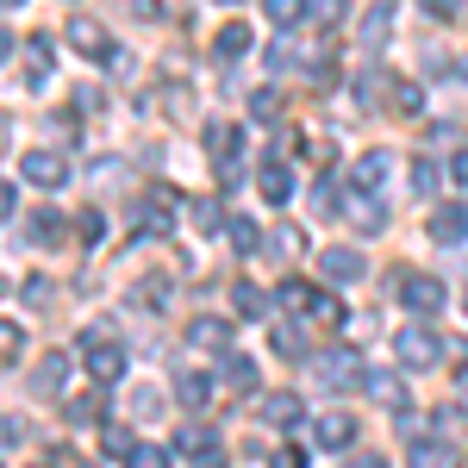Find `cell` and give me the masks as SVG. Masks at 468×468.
<instances>
[{
	"label": "cell",
	"mask_w": 468,
	"mask_h": 468,
	"mask_svg": "<svg viewBox=\"0 0 468 468\" xmlns=\"http://www.w3.org/2000/svg\"><path fill=\"white\" fill-rule=\"evenodd\" d=\"M275 300H282V306H293V313H313V300H319V293L306 288V282H282V288H275Z\"/></svg>",
	"instance_id": "cell-31"
},
{
	"label": "cell",
	"mask_w": 468,
	"mask_h": 468,
	"mask_svg": "<svg viewBox=\"0 0 468 468\" xmlns=\"http://www.w3.org/2000/svg\"><path fill=\"white\" fill-rule=\"evenodd\" d=\"M394 356H399V368L425 375V368H437V362H443V337H437L431 324H406V331L394 337Z\"/></svg>",
	"instance_id": "cell-1"
},
{
	"label": "cell",
	"mask_w": 468,
	"mask_h": 468,
	"mask_svg": "<svg viewBox=\"0 0 468 468\" xmlns=\"http://www.w3.org/2000/svg\"><path fill=\"white\" fill-rule=\"evenodd\" d=\"M319 375L331 381V388H362V381H368V375H362V356H356V350H344V344H337V350H324Z\"/></svg>",
	"instance_id": "cell-7"
},
{
	"label": "cell",
	"mask_w": 468,
	"mask_h": 468,
	"mask_svg": "<svg viewBox=\"0 0 468 468\" xmlns=\"http://www.w3.org/2000/svg\"><path fill=\"white\" fill-rule=\"evenodd\" d=\"M437 181H443V169H437L431 156H419V163H412V187H419V194H431Z\"/></svg>",
	"instance_id": "cell-33"
},
{
	"label": "cell",
	"mask_w": 468,
	"mask_h": 468,
	"mask_svg": "<svg viewBox=\"0 0 468 468\" xmlns=\"http://www.w3.org/2000/svg\"><path fill=\"white\" fill-rule=\"evenodd\" d=\"M69 44L81 50V57H101V63L119 57V50L107 44V26H94V19H69Z\"/></svg>",
	"instance_id": "cell-9"
},
{
	"label": "cell",
	"mask_w": 468,
	"mask_h": 468,
	"mask_svg": "<svg viewBox=\"0 0 468 468\" xmlns=\"http://www.w3.org/2000/svg\"><path fill=\"white\" fill-rule=\"evenodd\" d=\"M6 6H19V0H6Z\"/></svg>",
	"instance_id": "cell-47"
},
{
	"label": "cell",
	"mask_w": 468,
	"mask_h": 468,
	"mask_svg": "<svg viewBox=\"0 0 468 468\" xmlns=\"http://www.w3.org/2000/svg\"><path fill=\"white\" fill-rule=\"evenodd\" d=\"M313 319L319 324H344V300H337V293H319V300H313Z\"/></svg>",
	"instance_id": "cell-34"
},
{
	"label": "cell",
	"mask_w": 468,
	"mask_h": 468,
	"mask_svg": "<svg viewBox=\"0 0 468 468\" xmlns=\"http://www.w3.org/2000/svg\"><path fill=\"white\" fill-rule=\"evenodd\" d=\"M218 6H238V0H218Z\"/></svg>",
	"instance_id": "cell-46"
},
{
	"label": "cell",
	"mask_w": 468,
	"mask_h": 468,
	"mask_svg": "<svg viewBox=\"0 0 468 468\" xmlns=\"http://www.w3.org/2000/svg\"><path fill=\"white\" fill-rule=\"evenodd\" d=\"M19 238H26V244H63V213H50V207L32 213L26 225H19Z\"/></svg>",
	"instance_id": "cell-16"
},
{
	"label": "cell",
	"mask_w": 468,
	"mask_h": 468,
	"mask_svg": "<svg viewBox=\"0 0 468 468\" xmlns=\"http://www.w3.org/2000/svg\"><path fill=\"white\" fill-rule=\"evenodd\" d=\"M244 50H250V26L225 19V26H218V37H213V57H225V63H231V57H244Z\"/></svg>",
	"instance_id": "cell-18"
},
{
	"label": "cell",
	"mask_w": 468,
	"mask_h": 468,
	"mask_svg": "<svg viewBox=\"0 0 468 468\" xmlns=\"http://www.w3.org/2000/svg\"><path fill=\"white\" fill-rule=\"evenodd\" d=\"M187 344H200V350H225V344H231V324H225V319H194V324H187Z\"/></svg>",
	"instance_id": "cell-19"
},
{
	"label": "cell",
	"mask_w": 468,
	"mask_h": 468,
	"mask_svg": "<svg viewBox=\"0 0 468 468\" xmlns=\"http://www.w3.org/2000/svg\"><path fill=\"white\" fill-rule=\"evenodd\" d=\"M388 88H399L394 75H381V69H362V81H356V101H362V107H375V101H388Z\"/></svg>",
	"instance_id": "cell-25"
},
{
	"label": "cell",
	"mask_w": 468,
	"mask_h": 468,
	"mask_svg": "<svg viewBox=\"0 0 468 468\" xmlns=\"http://www.w3.org/2000/svg\"><path fill=\"white\" fill-rule=\"evenodd\" d=\"M262 13H269V26L288 32V26H300V19L313 13V0H262Z\"/></svg>",
	"instance_id": "cell-21"
},
{
	"label": "cell",
	"mask_w": 468,
	"mask_h": 468,
	"mask_svg": "<svg viewBox=\"0 0 468 468\" xmlns=\"http://www.w3.org/2000/svg\"><path fill=\"white\" fill-rule=\"evenodd\" d=\"M75 231H81V244H101V238H107V218H101V207H81V213H75Z\"/></svg>",
	"instance_id": "cell-32"
},
{
	"label": "cell",
	"mask_w": 468,
	"mask_h": 468,
	"mask_svg": "<svg viewBox=\"0 0 468 468\" xmlns=\"http://www.w3.org/2000/svg\"><path fill=\"white\" fill-rule=\"evenodd\" d=\"M262 200H269V207H288V200H293V169H288V163H275V156L262 163Z\"/></svg>",
	"instance_id": "cell-11"
},
{
	"label": "cell",
	"mask_w": 468,
	"mask_h": 468,
	"mask_svg": "<svg viewBox=\"0 0 468 468\" xmlns=\"http://www.w3.org/2000/svg\"><path fill=\"white\" fill-rule=\"evenodd\" d=\"M218 375H225L238 394H244V388H256V362L250 356H225V368H218Z\"/></svg>",
	"instance_id": "cell-29"
},
{
	"label": "cell",
	"mask_w": 468,
	"mask_h": 468,
	"mask_svg": "<svg viewBox=\"0 0 468 468\" xmlns=\"http://www.w3.org/2000/svg\"><path fill=\"white\" fill-rule=\"evenodd\" d=\"M275 468H306V450H300V443H282V450H275Z\"/></svg>",
	"instance_id": "cell-38"
},
{
	"label": "cell",
	"mask_w": 468,
	"mask_h": 468,
	"mask_svg": "<svg viewBox=\"0 0 468 468\" xmlns=\"http://www.w3.org/2000/svg\"><path fill=\"white\" fill-rule=\"evenodd\" d=\"M250 119H262V125L282 119V88H256L250 94Z\"/></svg>",
	"instance_id": "cell-30"
},
{
	"label": "cell",
	"mask_w": 468,
	"mask_h": 468,
	"mask_svg": "<svg viewBox=\"0 0 468 468\" xmlns=\"http://www.w3.org/2000/svg\"><path fill=\"white\" fill-rule=\"evenodd\" d=\"M388 169H394V156H388V150H368V156H356V194H375V187L388 181Z\"/></svg>",
	"instance_id": "cell-17"
},
{
	"label": "cell",
	"mask_w": 468,
	"mask_h": 468,
	"mask_svg": "<svg viewBox=\"0 0 468 468\" xmlns=\"http://www.w3.org/2000/svg\"><path fill=\"white\" fill-rule=\"evenodd\" d=\"M344 468H388V463H381V456H368V450H362V456H350V463H344Z\"/></svg>",
	"instance_id": "cell-44"
},
{
	"label": "cell",
	"mask_w": 468,
	"mask_h": 468,
	"mask_svg": "<svg viewBox=\"0 0 468 468\" xmlns=\"http://www.w3.org/2000/svg\"><path fill=\"white\" fill-rule=\"evenodd\" d=\"M19 176L32 181V187H63V181H69V163H63L57 150H26V156H19Z\"/></svg>",
	"instance_id": "cell-3"
},
{
	"label": "cell",
	"mask_w": 468,
	"mask_h": 468,
	"mask_svg": "<svg viewBox=\"0 0 468 468\" xmlns=\"http://www.w3.org/2000/svg\"><path fill=\"white\" fill-rule=\"evenodd\" d=\"M362 250H350V244H324L319 250V275L324 282H362Z\"/></svg>",
	"instance_id": "cell-5"
},
{
	"label": "cell",
	"mask_w": 468,
	"mask_h": 468,
	"mask_svg": "<svg viewBox=\"0 0 468 468\" xmlns=\"http://www.w3.org/2000/svg\"><path fill=\"white\" fill-rule=\"evenodd\" d=\"M406 468H463V450L456 443H412Z\"/></svg>",
	"instance_id": "cell-15"
},
{
	"label": "cell",
	"mask_w": 468,
	"mask_h": 468,
	"mask_svg": "<svg viewBox=\"0 0 468 468\" xmlns=\"http://www.w3.org/2000/svg\"><path fill=\"white\" fill-rule=\"evenodd\" d=\"M194 468H231V463H225V450H213V456H200Z\"/></svg>",
	"instance_id": "cell-45"
},
{
	"label": "cell",
	"mask_w": 468,
	"mask_h": 468,
	"mask_svg": "<svg viewBox=\"0 0 468 468\" xmlns=\"http://www.w3.org/2000/svg\"><path fill=\"white\" fill-rule=\"evenodd\" d=\"M313 19H324V26L344 19V0H313Z\"/></svg>",
	"instance_id": "cell-41"
},
{
	"label": "cell",
	"mask_w": 468,
	"mask_h": 468,
	"mask_svg": "<svg viewBox=\"0 0 468 468\" xmlns=\"http://www.w3.org/2000/svg\"><path fill=\"white\" fill-rule=\"evenodd\" d=\"M231 300H238V313H244V319H262V313H269V300H262L256 282H231Z\"/></svg>",
	"instance_id": "cell-26"
},
{
	"label": "cell",
	"mask_w": 468,
	"mask_h": 468,
	"mask_svg": "<svg viewBox=\"0 0 468 468\" xmlns=\"http://www.w3.org/2000/svg\"><path fill=\"white\" fill-rule=\"evenodd\" d=\"M350 437H356V419L350 412H319L313 419V443L319 450H350Z\"/></svg>",
	"instance_id": "cell-8"
},
{
	"label": "cell",
	"mask_w": 468,
	"mask_h": 468,
	"mask_svg": "<svg viewBox=\"0 0 468 468\" xmlns=\"http://www.w3.org/2000/svg\"><path fill=\"white\" fill-rule=\"evenodd\" d=\"M125 468H169V450H156V443H138V456Z\"/></svg>",
	"instance_id": "cell-36"
},
{
	"label": "cell",
	"mask_w": 468,
	"mask_h": 468,
	"mask_svg": "<svg viewBox=\"0 0 468 468\" xmlns=\"http://www.w3.org/2000/svg\"><path fill=\"white\" fill-rule=\"evenodd\" d=\"M362 394H375L381 406H394V412L406 406V394H399V381H394V375H368V381H362Z\"/></svg>",
	"instance_id": "cell-28"
},
{
	"label": "cell",
	"mask_w": 468,
	"mask_h": 468,
	"mask_svg": "<svg viewBox=\"0 0 468 468\" xmlns=\"http://www.w3.org/2000/svg\"><path fill=\"white\" fill-rule=\"evenodd\" d=\"M425 231H431L437 244H463V238H468V207H463V200H443V207H431Z\"/></svg>",
	"instance_id": "cell-6"
},
{
	"label": "cell",
	"mask_w": 468,
	"mask_h": 468,
	"mask_svg": "<svg viewBox=\"0 0 468 468\" xmlns=\"http://www.w3.org/2000/svg\"><path fill=\"white\" fill-rule=\"evenodd\" d=\"M225 231H231V250H238V256H256V250H262V231H256V218L231 213V218H225Z\"/></svg>",
	"instance_id": "cell-20"
},
{
	"label": "cell",
	"mask_w": 468,
	"mask_h": 468,
	"mask_svg": "<svg viewBox=\"0 0 468 468\" xmlns=\"http://www.w3.org/2000/svg\"><path fill=\"white\" fill-rule=\"evenodd\" d=\"M176 399L187 406V412H200V406L213 399V381H207V375H181V381H176Z\"/></svg>",
	"instance_id": "cell-22"
},
{
	"label": "cell",
	"mask_w": 468,
	"mask_h": 468,
	"mask_svg": "<svg viewBox=\"0 0 468 468\" xmlns=\"http://www.w3.org/2000/svg\"><path fill=\"white\" fill-rule=\"evenodd\" d=\"M176 437H181V456H194V463H200V456H213V450H218L207 425H187V431H176Z\"/></svg>",
	"instance_id": "cell-27"
},
{
	"label": "cell",
	"mask_w": 468,
	"mask_h": 468,
	"mask_svg": "<svg viewBox=\"0 0 468 468\" xmlns=\"http://www.w3.org/2000/svg\"><path fill=\"white\" fill-rule=\"evenodd\" d=\"M63 381H69V356H44L32 368V394H44V399L63 394Z\"/></svg>",
	"instance_id": "cell-12"
},
{
	"label": "cell",
	"mask_w": 468,
	"mask_h": 468,
	"mask_svg": "<svg viewBox=\"0 0 468 468\" xmlns=\"http://www.w3.org/2000/svg\"><path fill=\"white\" fill-rule=\"evenodd\" d=\"M262 419L288 431V425H300V399H293V394H269V399H262Z\"/></svg>",
	"instance_id": "cell-23"
},
{
	"label": "cell",
	"mask_w": 468,
	"mask_h": 468,
	"mask_svg": "<svg viewBox=\"0 0 468 468\" xmlns=\"http://www.w3.org/2000/svg\"><path fill=\"white\" fill-rule=\"evenodd\" d=\"M50 63H57L50 57V37H26V75L32 81H50Z\"/></svg>",
	"instance_id": "cell-24"
},
{
	"label": "cell",
	"mask_w": 468,
	"mask_h": 468,
	"mask_svg": "<svg viewBox=\"0 0 468 468\" xmlns=\"http://www.w3.org/2000/svg\"><path fill=\"white\" fill-rule=\"evenodd\" d=\"M132 412H138V419H156V412H163V394H138V399H132Z\"/></svg>",
	"instance_id": "cell-40"
},
{
	"label": "cell",
	"mask_w": 468,
	"mask_h": 468,
	"mask_svg": "<svg viewBox=\"0 0 468 468\" xmlns=\"http://www.w3.org/2000/svg\"><path fill=\"white\" fill-rule=\"evenodd\" d=\"M194 218H200V231H213V225H218V200H200V207H194Z\"/></svg>",
	"instance_id": "cell-42"
},
{
	"label": "cell",
	"mask_w": 468,
	"mask_h": 468,
	"mask_svg": "<svg viewBox=\"0 0 468 468\" xmlns=\"http://www.w3.org/2000/svg\"><path fill=\"white\" fill-rule=\"evenodd\" d=\"M399 300L431 319V313H443V282L437 275H399Z\"/></svg>",
	"instance_id": "cell-4"
},
{
	"label": "cell",
	"mask_w": 468,
	"mask_h": 468,
	"mask_svg": "<svg viewBox=\"0 0 468 468\" xmlns=\"http://www.w3.org/2000/svg\"><path fill=\"white\" fill-rule=\"evenodd\" d=\"M394 107H399V112H419V107H425V94H419V88H412V81H399Z\"/></svg>",
	"instance_id": "cell-37"
},
{
	"label": "cell",
	"mask_w": 468,
	"mask_h": 468,
	"mask_svg": "<svg viewBox=\"0 0 468 468\" xmlns=\"http://www.w3.org/2000/svg\"><path fill=\"white\" fill-rule=\"evenodd\" d=\"M275 350H282V356H306V344H300V324H282V331H275Z\"/></svg>",
	"instance_id": "cell-35"
},
{
	"label": "cell",
	"mask_w": 468,
	"mask_h": 468,
	"mask_svg": "<svg viewBox=\"0 0 468 468\" xmlns=\"http://www.w3.org/2000/svg\"><path fill=\"white\" fill-rule=\"evenodd\" d=\"M81 368H88L94 381H119V375H125V344H112L107 331H88V337H81Z\"/></svg>",
	"instance_id": "cell-2"
},
{
	"label": "cell",
	"mask_w": 468,
	"mask_h": 468,
	"mask_svg": "<svg viewBox=\"0 0 468 468\" xmlns=\"http://www.w3.org/2000/svg\"><path fill=\"white\" fill-rule=\"evenodd\" d=\"M450 181H456V187H468V150H456V156H450Z\"/></svg>",
	"instance_id": "cell-43"
},
{
	"label": "cell",
	"mask_w": 468,
	"mask_h": 468,
	"mask_svg": "<svg viewBox=\"0 0 468 468\" xmlns=\"http://www.w3.org/2000/svg\"><path fill=\"white\" fill-rule=\"evenodd\" d=\"M207 150H213V163H218V169H238V125L213 119V125H207Z\"/></svg>",
	"instance_id": "cell-14"
},
{
	"label": "cell",
	"mask_w": 468,
	"mask_h": 468,
	"mask_svg": "<svg viewBox=\"0 0 468 468\" xmlns=\"http://www.w3.org/2000/svg\"><path fill=\"white\" fill-rule=\"evenodd\" d=\"M388 32H394V6H388V0H375V6L362 13V50H381Z\"/></svg>",
	"instance_id": "cell-13"
},
{
	"label": "cell",
	"mask_w": 468,
	"mask_h": 468,
	"mask_svg": "<svg viewBox=\"0 0 468 468\" xmlns=\"http://www.w3.org/2000/svg\"><path fill=\"white\" fill-rule=\"evenodd\" d=\"M344 213H350V225H356V231H368V238L388 225V207H381L375 194H344Z\"/></svg>",
	"instance_id": "cell-10"
},
{
	"label": "cell",
	"mask_w": 468,
	"mask_h": 468,
	"mask_svg": "<svg viewBox=\"0 0 468 468\" xmlns=\"http://www.w3.org/2000/svg\"><path fill=\"white\" fill-rule=\"evenodd\" d=\"M419 6H425L431 19H456V13H463V0H419Z\"/></svg>",
	"instance_id": "cell-39"
}]
</instances>
